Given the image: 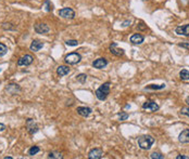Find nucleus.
<instances>
[{
	"instance_id": "6",
	"label": "nucleus",
	"mask_w": 189,
	"mask_h": 159,
	"mask_svg": "<svg viewBox=\"0 0 189 159\" xmlns=\"http://www.w3.org/2000/svg\"><path fill=\"white\" fill-rule=\"evenodd\" d=\"M33 61H34V58H33L32 55H30V54H25L22 58H19L18 65H19V66H28V65H30V64L33 63Z\"/></svg>"
},
{
	"instance_id": "35",
	"label": "nucleus",
	"mask_w": 189,
	"mask_h": 159,
	"mask_svg": "<svg viewBox=\"0 0 189 159\" xmlns=\"http://www.w3.org/2000/svg\"><path fill=\"white\" fill-rule=\"evenodd\" d=\"M186 103H187V104L189 105V97H186Z\"/></svg>"
},
{
	"instance_id": "16",
	"label": "nucleus",
	"mask_w": 189,
	"mask_h": 159,
	"mask_svg": "<svg viewBox=\"0 0 189 159\" xmlns=\"http://www.w3.org/2000/svg\"><path fill=\"white\" fill-rule=\"evenodd\" d=\"M144 37L140 34H134L130 37V42L133 44H141L144 42Z\"/></svg>"
},
{
	"instance_id": "2",
	"label": "nucleus",
	"mask_w": 189,
	"mask_h": 159,
	"mask_svg": "<svg viewBox=\"0 0 189 159\" xmlns=\"http://www.w3.org/2000/svg\"><path fill=\"white\" fill-rule=\"evenodd\" d=\"M110 86H111V83L109 81L108 82H105L103 85H101L98 89H97V91H96V97L98 100L100 101H105L107 100V97L109 95L110 93Z\"/></svg>"
},
{
	"instance_id": "1",
	"label": "nucleus",
	"mask_w": 189,
	"mask_h": 159,
	"mask_svg": "<svg viewBox=\"0 0 189 159\" xmlns=\"http://www.w3.org/2000/svg\"><path fill=\"white\" fill-rule=\"evenodd\" d=\"M154 143V139L151 135H141L138 138V146L141 150H148Z\"/></svg>"
},
{
	"instance_id": "11",
	"label": "nucleus",
	"mask_w": 189,
	"mask_h": 159,
	"mask_svg": "<svg viewBox=\"0 0 189 159\" xmlns=\"http://www.w3.org/2000/svg\"><path fill=\"white\" fill-rule=\"evenodd\" d=\"M107 65H108V61H107L105 58H97L96 61L92 62V66H94L95 68H97V69H102V68H105Z\"/></svg>"
},
{
	"instance_id": "25",
	"label": "nucleus",
	"mask_w": 189,
	"mask_h": 159,
	"mask_svg": "<svg viewBox=\"0 0 189 159\" xmlns=\"http://www.w3.org/2000/svg\"><path fill=\"white\" fill-rule=\"evenodd\" d=\"M7 52H8V47H7L5 44L0 42V58L3 56V55H5Z\"/></svg>"
},
{
	"instance_id": "22",
	"label": "nucleus",
	"mask_w": 189,
	"mask_h": 159,
	"mask_svg": "<svg viewBox=\"0 0 189 159\" xmlns=\"http://www.w3.org/2000/svg\"><path fill=\"white\" fill-rule=\"evenodd\" d=\"M44 8L47 12H50V11H52L53 10V5L50 2V0H46L45 3H44Z\"/></svg>"
},
{
	"instance_id": "4",
	"label": "nucleus",
	"mask_w": 189,
	"mask_h": 159,
	"mask_svg": "<svg viewBox=\"0 0 189 159\" xmlns=\"http://www.w3.org/2000/svg\"><path fill=\"white\" fill-rule=\"evenodd\" d=\"M26 129H27L30 134H35L36 132L39 130V128H38L37 123L35 122V120L32 119V118L26 120Z\"/></svg>"
},
{
	"instance_id": "10",
	"label": "nucleus",
	"mask_w": 189,
	"mask_h": 159,
	"mask_svg": "<svg viewBox=\"0 0 189 159\" xmlns=\"http://www.w3.org/2000/svg\"><path fill=\"white\" fill-rule=\"evenodd\" d=\"M175 33L177 35H180V36H186L188 37L189 36V24L186 25H182V26H178L175 28Z\"/></svg>"
},
{
	"instance_id": "3",
	"label": "nucleus",
	"mask_w": 189,
	"mask_h": 159,
	"mask_svg": "<svg viewBox=\"0 0 189 159\" xmlns=\"http://www.w3.org/2000/svg\"><path fill=\"white\" fill-rule=\"evenodd\" d=\"M64 60L66 64H69V65H75V64H78V63L82 61V55H80V53L73 52V53L68 54V55L65 56Z\"/></svg>"
},
{
	"instance_id": "14",
	"label": "nucleus",
	"mask_w": 189,
	"mask_h": 159,
	"mask_svg": "<svg viewBox=\"0 0 189 159\" xmlns=\"http://www.w3.org/2000/svg\"><path fill=\"white\" fill-rule=\"evenodd\" d=\"M43 47H44V42H41L40 40H33L30 49L33 52H38L40 49H43Z\"/></svg>"
},
{
	"instance_id": "26",
	"label": "nucleus",
	"mask_w": 189,
	"mask_h": 159,
	"mask_svg": "<svg viewBox=\"0 0 189 159\" xmlns=\"http://www.w3.org/2000/svg\"><path fill=\"white\" fill-rule=\"evenodd\" d=\"M150 158H152V159H164V155H162L161 153H152V154L150 155Z\"/></svg>"
},
{
	"instance_id": "23",
	"label": "nucleus",
	"mask_w": 189,
	"mask_h": 159,
	"mask_svg": "<svg viewBox=\"0 0 189 159\" xmlns=\"http://www.w3.org/2000/svg\"><path fill=\"white\" fill-rule=\"evenodd\" d=\"M40 152V148L38 146H33V147H30V150H28V155L30 156H34L36 155L37 153H39Z\"/></svg>"
},
{
	"instance_id": "29",
	"label": "nucleus",
	"mask_w": 189,
	"mask_h": 159,
	"mask_svg": "<svg viewBox=\"0 0 189 159\" xmlns=\"http://www.w3.org/2000/svg\"><path fill=\"white\" fill-rule=\"evenodd\" d=\"M179 114L189 117V107H183V108L180 109V111H179Z\"/></svg>"
},
{
	"instance_id": "17",
	"label": "nucleus",
	"mask_w": 189,
	"mask_h": 159,
	"mask_svg": "<svg viewBox=\"0 0 189 159\" xmlns=\"http://www.w3.org/2000/svg\"><path fill=\"white\" fill-rule=\"evenodd\" d=\"M57 74L59 77H63V76H66L70 74V68L68 66H59L57 68Z\"/></svg>"
},
{
	"instance_id": "9",
	"label": "nucleus",
	"mask_w": 189,
	"mask_h": 159,
	"mask_svg": "<svg viewBox=\"0 0 189 159\" xmlns=\"http://www.w3.org/2000/svg\"><path fill=\"white\" fill-rule=\"evenodd\" d=\"M35 32L37 34H41V35H45L47 33H49V26L47 24H44V23H39V24H36L35 25Z\"/></svg>"
},
{
	"instance_id": "33",
	"label": "nucleus",
	"mask_w": 189,
	"mask_h": 159,
	"mask_svg": "<svg viewBox=\"0 0 189 159\" xmlns=\"http://www.w3.org/2000/svg\"><path fill=\"white\" fill-rule=\"evenodd\" d=\"M130 23H132L130 21H126V22H124V23L122 24V26H123V27H126V26H128V25H130Z\"/></svg>"
},
{
	"instance_id": "28",
	"label": "nucleus",
	"mask_w": 189,
	"mask_h": 159,
	"mask_svg": "<svg viewBox=\"0 0 189 159\" xmlns=\"http://www.w3.org/2000/svg\"><path fill=\"white\" fill-rule=\"evenodd\" d=\"M65 44H66V46H70V47H76L78 44V41L77 40H66Z\"/></svg>"
},
{
	"instance_id": "13",
	"label": "nucleus",
	"mask_w": 189,
	"mask_h": 159,
	"mask_svg": "<svg viewBox=\"0 0 189 159\" xmlns=\"http://www.w3.org/2000/svg\"><path fill=\"white\" fill-rule=\"evenodd\" d=\"M103 155V150L101 148H94L89 152L88 158L89 159H100Z\"/></svg>"
},
{
	"instance_id": "15",
	"label": "nucleus",
	"mask_w": 189,
	"mask_h": 159,
	"mask_svg": "<svg viewBox=\"0 0 189 159\" xmlns=\"http://www.w3.org/2000/svg\"><path fill=\"white\" fill-rule=\"evenodd\" d=\"M178 141L180 143H189V129H185L184 131L180 132V134L178 135Z\"/></svg>"
},
{
	"instance_id": "5",
	"label": "nucleus",
	"mask_w": 189,
	"mask_h": 159,
	"mask_svg": "<svg viewBox=\"0 0 189 159\" xmlns=\"http://www.w3.org/2000/svg\"><path fill=\"white\" fill-rule=\"evenodd\" d=\"M59 15L63 19H74L75 17V12L74 10H72L71 8H63L59 11Z\"/></svg>"
},
{
	"instance_id": "8",
	"label": "nucleus",
	"mask_w": 189,
	"mask_h": 159,
	"mask_svg": "<svg viewBox=\"0 0 189 159\" xmlns=\"http://www.w3.org/2000/svg\"><path fill=\"white\" fill-rule=\"evenodd\" d=\"M142 108H144V109H147V111H159L160 106L154 101H146L144 104H142Z\"/></svg>"
},
{
	"instance_id": "34",
	"label": "nucleus",
	"mask_w": 189,
	"mask_h": 159,
	"mask_svg": "<svg viewBox=\"0 0 189 159\" xmlns=\"http://www.w3.org/2000/svg\"><path fill=\"white\" fill-rule=\"evenodd\" d=\"M5 125L0 122V132H1V131H5Z\"/></svg>"
},
{
	"instance_id": "27",
	"label": "nucleus",
	"mask_w": 189,
	"mask_h": 159,
	"mask_svg": "<svg viewBox=\"0 0 189 159\" xmlns=\"http://www.w3.org/2000/svg\"><path fill=\"white\" fill-rule=\"evenodd\" d=\"M119 119L121 121L127 120V119H128V114L125 113V111H121V113L119 114Z\"/></svg>"
},
{
	"instance_id": "24",
	"label": "nucleus",
	"mask_w": 189,
	"mask_h": 159,
	"mask_svg": "<svg viewBox=\"0 0 189 159\" xmlns=\"http://www.w3.org/2000/svg\"><path fill=\"white\" fill-rule=\"evenodd\" d=\"M76 80L78 82H80V83H85L86 80H87V75L86 74H80V75H77Z\"/></svg>"
},
{
	"instance_id": "7",
	"label": "nucleus",
	"mask_w": 189,
	"mask_h": 159,
	"mask_svg": "<svg viewBox=\"0 0 189 159\" xmlns=\"http://www.w3.org/2000/svg\"><path fill=\"white\" fill-rule=\"evenodd\" d=\"M109 49H110V52L112 53L113 55H115V56H122V55H124V50L119 48L116 42H112V44H110Z\"/></svg>"
},
{
	"instance_id": "18",
	"label": "nucleus",
	"mask_w": 189,
	"mask_h": 159,
	"mask_svg": "<svg viewBox=\"0 0 189 159\" xmlns=\"http://www.w3.org/2000/svg\"><path fill=\"white\" fill-rule=\"evenodd\" d=\"M7 91L10 92L11 94H16L18 92L21 91V89L18 85H13V83H12V85H9V86L7 87Z\"/></svg>"
},
{
	"instance_id": "12",
	"label": "nucleus",
	"mask_w": 189,
	"mask_h": 159,
	"mask_svg": "<svg viewBox=\"0 0 189 159\" xmlns=\"http://www.w3.org/2000/svg\"><path fill=\"white\" fill-rule=\"evenodd\" d=\"M76 111L78 115L83 116V117H88L92 113V109L90 107H86V106H78L76 108Z\"/></svg>"
},
{
	"instance_id": "31",
	"label": "nucleus",
	"mask_w": 189,
	"mask_h": 159,
	"mask_svg": "<svg viewBox=\"0 0 189 159\" xmlns=\"http://www.w3.org/2000/svg\"><path fill=\"white\" fill-rule=\"evenodd\" d=\"M178 46L180 47V48H185V49H187V50H189V41L180 42V44H178Z\"/></svg>"
},
{
	"instance_id": "19",
	"label": "nucleus",
	"mask_w": 189,
	"mask_h": 159,
	"mask_svg": "<svg viewBox=\"0 0 189 159\" xmlns=\"http://www.w3.org/2000/svg\"><path fill=\"white\" fill-rule=\"evenodd\" d=\"M165 88V83L162 85H149L144 88V90H162Z\"/></svg>"
},
{
	"instance_id": "21",
	"label": "nucleus",
	"mask_w": 189,
	"mask_h": 159,
	"mask_svg": "<svg viewBox=\"0 0 189 159\" xmlns=\"http://www.w3.org/2000/svg\"><path fill=\"white\" fill-rule=\"evenodd\" d=\"M48 158H51V159H62V158H63V156L60 154V153H58V152H51V153H49V155H48Z\"/></svg>"
},
{
	"instance_id": "20",
	"label": "nucleus",
	"mask_w": 189,
	"mask_h": 159,
	"mask_svg": "<svg viewBox=\"0 0 189 159\" xmlns=\"http://www.w3.org/2000/svg\"><path fill=\"white\" fill-rule=\"evenodd\" d=\"M179 78L182 80H189V70L187 69H182L179 72Z\"/></svg>"
},
{
	"instance_id": "32",
	"label": "nucleus",
	"mask_w": 189,
	"mask_h": 159,
	"mask_svg": "<svg viewBox=\"0 0 189 159\" xmlns=\"http://www.w3.org/2000/svg\"><path fill=\"white\" fill-rule=\"evenodd\" d=\"M176 159H189V156H185V155H178Z\"/></svg>"
},
{
	"instance_id": "30",
	"label": "nucleus",
	"mask_w": 189,
	"mask_h": 159,
	"mask_svg": "<svg viewBox=\"0 0 189 159\" xmlns=\"http://www.w3.org/2000/svg\"><path fill=\"white\" fill-rule=\"evenodd\" d=\"M11 25L12 24H10V23H3V24H2V28L5 29V30H7V29H8V30H12V29H14V27H13V26H11Z\"/></svg>"
}]
</instances>
